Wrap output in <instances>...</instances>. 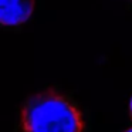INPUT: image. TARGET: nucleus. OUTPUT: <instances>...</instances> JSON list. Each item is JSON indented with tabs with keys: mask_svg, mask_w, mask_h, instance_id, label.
<instances>
[{
	"mask_svg": "<svg viewBox=\"0 0 132 132\" xmlns=\"http://www.w3.org/2000/svg\"><path fill=\"white\" fill-rule=\"evenodd\" d=\"M21 132H82L80 109L67 97L44 91L30 97L21 108Z\"/></svg>",
	"mask_w": 132,
	"mask_h": 132,
	"instance_id": "obj_1",
	"label": "nucleus"
},
{
	"mask_svg": "<svg viewBox=\"0 0 132 132\" xmlns=\"http://www.w3.org/2000/svg\"><path fill=\"white\" fill-rule=\"evenodd\" d=\"M36 0H0V21L3 26H20L33 14Z\"/></svg>",
	"mask_w": 132,
	"mask_h": 132,
	"instance_id": "obj_2",
	"label": "nucleus"
},
{
	"mask_svg": "<svg viewBox=\"0 0 132 132\" xmlns=\"http://www.w3.org/2000/svg\"><path fill=\"white\" fill-rule=\"evenodd\" d=\"M129 114H131V118H132V98H131V102H129Z\"/></svg>",
	"mask_w": 132,
	"mask_h": 132,
	"instance_id": "obj_3",
	"label": "nucleus"
},
{
	"mask_svg": "<svg viewBox=\"0 0 132 132\" xmlns=\"http://www.w3.org/2000/svg\"><path fill=\"white\" fill-rule=\"evenodd\" d=\"M125 132H132V128H129V129H126Z\"/></svg>",
	"mask_w": 132,
	"mask_h": 132,
	"instance_id": "obj_4",
	"label": "nucleus"
}]
</instances>
